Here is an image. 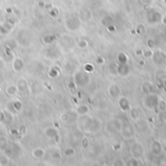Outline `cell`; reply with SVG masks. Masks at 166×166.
<instances>
[{
    "label": "cell",
    "mask_w": 166,
    "mask_h": 166,
    "mask_svg": "<svg viewBox=\"0 0 166 166\" xmlns=\"http://www.w3.org/2000/svg\"><path fill=\"white\" fill-rule=\"evenodd\" d=\"M12 103H13V106H14V109L16 110V112H19V111L22 110V102H20V101L16 100V101H13Z\"/></svg>",
    "instance_id": "cell-18"
},
{
    "label": "cell",
    "mask_w": 166,
    "mask_h": 166,
    "mask_svg": "<svg viewBox=\"0 0 166 166\" xmlns=\"http://www.w3.org/2000/svg\"><path fill=\"white\" fill-rule=\"evenodd\" d=\"M6 121V114L3 111H0V122H4Z\"/></svg>",
    "instance_id": "cell-23"
},
{
    "label": "cell",
    "mask_w": 166,
    "mask_h": 166,
    "mask_svg": "<svg viewBox=\"0 0 166 166\" xmlns=\"http://www.w3.org/2000/svg\"><path fill=\"white\" fill-rule=\"evenodd\" d=\"M60 121L62 122H68L69 121H70V116H69L68 113H66V112H64V113H62L60 115Z\"/></svg>",
    "instance_id": "cell-21"
},
{
    "label": "cell",
    "mask_w": 166,
    "mask_h": 166,
    "mask_svg": "<svg viewBox=\"0 0 166 166\" xmlns=\"http://www.w3.org/2000/svg\"><path fill=\"white\" fill-rule=\"evenodd\" d=\"M10 134H11L12 136L16 137L17 135H19V131H18V129H11V131H10Z\"/></svg>",
    "instance_id": "cell-24"
},
{
    "label": "cell",
    "mask_w": 166,
    "mask_h": 166,
    "mask_svg": "<svg viewBox=\"0 0 166 166\" xmlns=\"http://www.w3.org/2000/svg\"><path fill=\"white\" fill-rule=\"evenodd\" d=\"M65 26H66V28L69 29L70 31H75V30L79 27V24H77V22L72 18V19H69L66 20Z\"/></svg>",
    "instance_id": "cell-6"
},
{
    "label": "cell",
    "mask_w": 166,
    "mask_h": 166,
    "mask_svg": "<svg viewBox=\"0 0 166 166\" xmlns=\"http://www.w3.org/2000/svg\"><path fill=\"white\" fill-rule=\"evenodd\" d=\"M13 28H14V26H12L10 24H8L7 22H5L2 24H0V34L7 35L8 33L12 31Z\"/></svg>",
    "instance_id": "cell-5"
},
{
    "label": "cell",
    "mask_w": 166,
    "mask_h": 166,
    "mask_svg": "<svg viewBox=\"0 0 166 166\" xmlns=\"http://www.w3.org/2000/svg\"><path fill=\"white\" fill-rule=\"evenodd\" d=\"M58 14H59V12H58V10L55 8V7H52V8L49 10V15L52 18L58 17Z\"/></svg>",
    "instance_id": "cell-17"
},
{
    "label": "cell",
    "mask_w": 166,
    "mask_h": 166,
    "mask_svg": "<svg viewBox=\"0 0 166 166\" xmlns=\"http://www.w3.org/2000/svg\"><path fill=\"white\" fill-rule=\"evenodd\" d=\"M9 146V141L7 139V137L5 136H0V150L4 152L5 150Z\"/></svg>",
    "instance_id": "cell-10"
},
{
    "label": "cell",
    "mask_w": 166,
    "mask_h": 166,
    "mask_svg": "<svg viewBox=\"0 0 166 166\" xmlns=\"http://www.w3.org/2000/svg\"><path fill=\"white\" fill-rule=\"evenodd\" d=\"M5 91H6V93L8 94V95L14 96V95H16L18 92H19V88H18L17 85H9V86H6Z\"/></svg>",
    "instance_id": "cell-8"
},
{
    "label": "cell",
    "mask_w": 166,
    "mask_h": 166,
    "mask_svg": "<svg viewBox=\"0 0 166 166\" xmlns=\"http://www.w3.org/2000/svg\"><path fill=\"white\" fill-rule=\"evenodd\" d=\"M6 46H7V49L13 51L14 49H16V47H17V40L14 39V38H13V39H9L7 41Z\"/></svg>",
    "instance_id": "cell-12"
},
{
    "label": "cell",
    "mask_w": 166,
    "mask_h": 166,
    "mask_svg": "<svg viewBox=\"0 0 166 166\" xmlns=\"http://www.w3.org/2000/svg\"><path fill=\"white\" fill-rule=\"evenodd\" d=\"M0 44H1V39H0Z\"/></svg>",
    "instance_id": "cell-29"
},
{
    "label": "cell",
    "mask_w": 166,
    "mask_h": 166,
    "mask_svg": "<svg viewBox=\"0 0 166 166\" xmlns=\"http://www.w3.org/2000/svg\"><path fill=\"white\" fill-rule=\"evenodd\" d=\"M44 135L49 139H53L57 140V142H58V139H59V135H58L57 129H55V127L49 126L47 128L44 129Z\"/></svg>",
    "instance_id": "cell-2"
},
{
    "label": "cell",
    "mask_w": 166,
    "mask_h": 166,
    "mask_svg": "<svg viewBox=\"0 0 166 166\" xmlns=\"http://www.w3.org/2000/svg\"><path fill=\"white\" fill-rule=\"evenodd\" d=\"M76 153V150L73 149V148H66L64 150V152H63V155H65V157H71V155H74Z\"/></svg>",
    "instance_id": "cell-16"
},
{
    "label": "cell",
    "mask_w": 166,
    "mask_h": 166,
    "mask_svg": "<svg viewBox=\"0 0 166 166\" xmlns=\"http://www.w3.org/2000/svg\"><path fill=\"white\" fill-rule=\"evenodd\" d=\"M8 24H10L12 25V26H16V24H18V19L15 16H10L8 19H7V20H6Z\"/></svg>",
    "instance_id": "cell-15"
},
{
    "label": "cell",
    "mask_w": 166,
    "mask_h": 166,
    "mask_svg": "<svg viewBox=\"0 0 166 166\" xmlns=\"http://www.w3.org/2000/svg\"><path fill=\"white\" fill-rule=\"evenodd\" d=\"M61 155H61L59 152H57V150H55V152L52 153V155H51V157H52L53 159H55V160H58V159H60Z\"/></svg>",
    "instance_id": "cell-22"
},
{
    "label": "cell",
    "mask_w": 166,
    "mask_h": 166,
    "mask_svg": "<svg viewBox=\"0 0 166 166\" xmlns=\"http://www.w3.org/2000/svg\"><path fill=\"white\" fill-rule=\"evenodd\" d=\"M6 13H8V14H12V9L11 8H7L6 9Z\"/></svg>",
    "instance_id": "cell-27"
},
{
    "label": "cell",
    "mask_w": 166,
    "mask_h": 166,
    "mask_svg": "<svg viewBox=\"0 0 166 166\" xmlns=\"http://www.w3.org/2000/svg\"><path fill=\"white\" fill-rule=\"evenodd\" d=\"M30 35L29 32L26 31L25 29H22L18 33V41L19 43H20L22 45L24 46H27L30 42Z\"/></svg>",
    "instance_id": "cell-1"
},
{
    "label": "cell",
    "mask_w": 166,
    "mask_h": 166,
    "mask_svg": "<svg viewBox=\"0 0 166 166\" xmlns=\"http://www.w3.org/2000/svg\"><path fill=\"white\" fill-rule=\"evenodd\" d=\"M17 86L19 88V91H25L28 88V83H27L26 79L20 78L17 82Z\"/></svg>",
    "instance_id": "cell-7"
},
{
    "label": "cell",
    "mask_w": 166,
    "mask_h": 166,
    "mask_svg": "<svg viewBox=\"0 0 166 166\" xmlns=\"http://www.w3.org/2000/svg\"><path fill=\"white\" fill-rule=\"evenodd\" d=\"M78 46L80 48H86V43L85 42V41H81V42H79Z\"/></svg>",
    "instance_id": "cell-25"
},
{
    "label": "cell",
    "mask_w": 166,
    "mask_h": 166,
    "mask_svg": "<svg viewBox=\"0 0 166 166\" xmlns=\"http://www.w3.org/2000/svg\"><path fill=\"white\" fill-rule=\"evenodd\" d=\"M46 57L48 58H55L57 57V52L53 48H47L46 50Z\"/></svg>",
    "instance_id": "cell-11"
},
{
    "label": "cell",
    "mask_w": 166,
    "mask_h": 166,
    "mask_svg": "<svg viewBox=\"0 0 166 166\" xmlns=\"http://www.w3.org/2000/svg\"><path fill=\"white\" fill-rule=\"evenodd\" d=\"M1 94H2V91H1V88H0V96H1Z\"/></svg>",
    "instance_id": "cell-28"
},
{
    "label": "cell",
    "mask_w": 166,
    "mask_h": 166,
    "mask_svg": "<svg viewBox=\"0 0 166 166\" xmlns=\"http://www.w3.org/2000/svg\"><path fill=\"white\" fill-rule=\"evenodd\" d=\"M58 73H59V71L57 70V68H51L50 71H49V76L51 78H55L58 76Z\"/></svg>",
    "instance_id": "cell-20"
},
{
    "label": "cell",
    "mask_w": 166,
    "mask_h": 166,
    "mask_svg": "<svg viewBox=\"0 0 166 166\" xmlns=\"http://www.w3.org/2000/svg\"><path fill=\"white\" fill-rule=\"evenodd\" d=\"M18 131H19L20 136L22 137V136H24V135H26L27 128H26V126H25L24 124H22V126H20V127L18 128Z\"/></svg>",
    "instance_id": "cell-14"
},
{
    "label": "cell",
    "mask_w": 166,
    "mask_h": 166,
    "mask_svg": "<svg viewBox=\"0 0 166 166\" xmlns=\"http://www.w3.org/2000/svg\"><path fill=\"white\" fill-rule=\"evenodd\" d=\"M10 161V158L7 155H0V165H8Z\"/></svg>",
    "instance_id": "cell-13"
},
{
    "label": "cell",
    "mask_w": 166,
    "mask_h": 166,
    "mask_svg": "<svg viewBox=\"0 0 166 166\" xmlns=\"http://www.w3.org/2000/svg\"><path fill=\"white\" fill-rule=\"evenodd\" d=\"M88 111V107L85 106V105H81V106H79L78 108H77V113L79 115H84V114H86Z\"/></svg>",
    "instance_id": "cell-19"
},
{
    "label": "cell",
    "mask_w": 166,
    "mask_h": 166,
    "mask_svg": "<svg viewBox=\"0 0 166 166\" xmlns=\"http://www.w3.org/2000/svg\"><path fill=\"white\" fill-rule=\"evenodd\" d=\"M55 40H57V36H55V34H48L43 38V42H44V44L46 45L53 44Z\"/></svg>",
    "instance_id": "cell-9"
},
{
    "label": "cell",
    "mask_w": 166,
    "mask_h": 166,
    "mask_svg": "<svg viewBox=\"0 0 166 166\" xmlns=\"http://www.w3.org/2000/svg\"><path fill=\"white\" fill-rule=\"evenodd\" d=\"M31 155L36 159H42L46 155V150L43 148H35L34 150H32Z\"/></svg>",
    "instance_id": "cell-4"
},
{
    "label": "cell",
    "mask_w": 166,
    "mask_h": 166,
    "mask_svg": "<svg viewBox=\"0 0 166 166\" xmlns=\"http://www.w3.org/2000/svg\"><path fill=\"white\" fill-rule=\"evenodd\" d=\"M45 5L46 3L44 1H40V2H38V6L41 7V8H45Z\"/></svg>",
    "instance_id": "cell-26"
},
{
    "label": "cell",
    "mask_w": 166,
    "mask_h": 166,
    "mask_svg": "<svg viewBox=\"0 0 166 166\" xmlns=\"http://www.w3.org/2000/svg\"><path fill=\"white\" fill-rule=\"evenodd\" d=\"M12 67H13V70H14L15 72H20V71H22L24 67V60H22L20 57H16L14 60H13Z\"/></svg>",
    "instance_id": "cell-3"
}]
</instances>
